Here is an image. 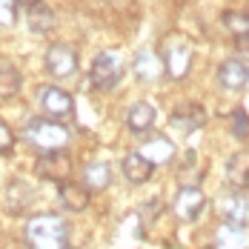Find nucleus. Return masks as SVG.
<instances>
[{
  "label": "nucleus",
  "instance_id": "bb28decb",
  "mask_svg": "<svg viewBox=\"0 0 249 249\" xmlns=\"http://www.w3.org/2000/svg\"><path fill=\"white\" fill-rule=\"evenodd\" d=\"M69 249H72V247H69Z\"/></svg>",
  "mask_w": 249,
  "mask_h": 249
},
{
  "label": "nucleus",
  "instance_id": "393cba45",
  "mask_svg": "<svg viewBox=\"0 0 249 249\" xmlns=\"http://www.w3.org/2000/svg\"><path fill=\"white\" fill-rule=\"evenodd\" d=\"M160 215V200L158 198H152L143 203V209H141V218H143V224H149L152 218H158Z\"/></svg>",
  "mask_w": 249,
  "mask_h": 249
},
{
  "label": "nucleus",
  "instance_id": "39448f33",
  "mask_svg": "<svg viewBox=\"0 0 249 249\" xmlns=\"http://www.w3.org/2000/svg\"><path fill=\"white\" fill-rule=\"evenodd\" d=\"M40 106H43L46 118L49 121H57V124H63V121H69L75 115V100H72V95L66 89H57V86H43Z\"/></svg>",
  "mask_w": 249,
  "mask_h": 249
},
{
  "label": "nucleus",
  "instance_id": "f3484780",
  "mask_svg": "<svg viewBox=\"0 0 249 249\" xmlns=\"http://www.w3.org/2000/svg\"><path fill=\"white\" fill-rule=\"evenodd\" d=\"M135 72H138V77H143V80H155V77H160L166 72V63L155 52H141L135 57Z\"/></svg>",
  "mask_w": 249,
  "mask_h": 249
},
{
  "label": "nucleus",
  "instance_id": "9d476101",
  "mask_svg": "<svg viewBox=\"0 0 249 249\" xmlns=\"http://www.w3.org/2000/svg\"><path fill=\"white\" fill-rule=\"evenodd\" d=\"M221 212H224L226 224L232 226H244L249 218V195L241 189H232L221 198Z\"/></svg>",
  "mask_w": 249,
  "mask_h": 249
},
{
  "label": "nucleus",
  "instance_id": "7ed1b4c3",
  "mask_svg": "<svg viewBox=\"0 0 249 249\" xmlns=\"http://www.w3.org/2000/svg\"><path fill=\"white\" fill-rule=\"evenodd\" d=\"M121 77H124V63H121V57H118L115 52H98L95 60H92V66H89V80H92V86L100 89V92H109V89H115V86L121 83Z\"/></svg>",
  "mask_w": 249,
  "mask_h": 249
},
{
  "label": "nucleus",
  "instance_id": "9b49d317",
  "mask_svg": "<svg viewBox=\"0 0 249 249\" xmlns=\"http://www.w3.org/2000/svg\"><path fill=\"white\" fill-rule=\"evenodd\" d=\"M218 80H221V86L229 89V92H241V89L247 86V80H249L247 63H244V60H238V57L224 60V63L218 66Z\"/></svg>",
  "mask_w": 249,
  "mask_h": 249
},
{
  "label": "nucleus",
  "instance_id": "f8f14e48",
  "mask_svg": "<svg viewBox=\"0 0 249 249\" xmlns=\"http://www.w3.org/2000/svg\"><path fill=\"white\" fill-rule=\"evenodd\" d=\"M126 126H129L132 132H138V135L149 132L152 126H155V106L146 103V100L132 103V106L126 109Z\"/></svg>",
  "mask_w": 249,
  "mask_h": 249
},
{
  "label": "nucleus",
  "instance_id": "f257e3e1",
  "mask_svg": "<svg viewBox=\"0 0 249 249\" xmlns=\"http://www.w3.org/2000/svg\"><path fill=\"white\" fill-rule=\"evenodd\" d=\"M69 224L60 215H35L26 224V244L32 249H69Z\"/></svg>",
  "mask_w": 249,
  "mask_h": 249
},
{
  "label": "nucleus",
  "instance_id": "6ab92c4d",
  "mask_svg": "<svg viewBox=\"0 0 249 249\" xmlns=\"http://www.w3.org/2000/svg\"><path fill=\"white\" fill-rule=\"evenodd\" d=\"M57 26V20H54V12H52L49 6H35V9H29V29L35 32V35H46V32H52Z\"/></svg>",
  "mask_w": 249,
  "mask_h": 249
},
{
  "label": "nucleus",
  "instance_id": "412c9836",
  "mask_svg": "<svg viewBox=\"0 0 249 249\" xmlns=\"http://www.w3.org/2000/svg\"><path fill=\"white\" fill-rule=\"evenodd\" d=\"M20 86H23V77H20V72H18L15 66L3 63V66H0V100L15 98V95L20 92Z\"/></svg>",
  "mask_w": 249,
  "mask_h": 249
},
{
  "label": "nucleus",
  "instance_id": "aec40b11",
  "mask_svg": "<svg viewBox=\"0 0 249 249\" xmlns=\"http://www.w3.org/2000/svg\"><path fill=\"white\" fill-rule=\"evenodd\" d=\"M112 180V169L109 163H89L83 169V186L86 189H106Z\"/></svg>",
  "mask_w": 249,
  "mask_h": 249
},
{
  "label": "nucleus",
  "instance_id": "4468645a",
  "mask_svg": "<svg viewBox=\"0 0 249 249\" xmlns=\"http://www.w3.org/2000/svg\"><path fill=\"white\" fill-rule=\"evenodd\" d=\"M141 155L149 160L152 166H158V163H169L175 158V146L169 138H163V135H155L152 141H146L143 146H141Z\"/></svg>",
  "mask_w": 249,
  "mask_h": 249
},
{
  "label": "nucleus",
  "instance_id": "20e7f679",
  "mask_svg": "<svg viewBox=\"0 0 249 249\" xmlns=\"http://www.w3.org/2000/svg\"><path fill=\"white\" fill-rule=\"evenodd\" d=\"M72 158L69 152L57 149V152H43L35 163V172L40 175L43 180H52V183H69L72 178Z\"/></svg>",
  "mask_w": 249,
  "mask_h": 249
},
{
  "label": "nucleus",
  "instance_id": "a878e982",
  "mask_svg": "<svg viewBox=\"0 0 249 249\" xmlns=\"http://www.w3.org/2000/svg\"><path fill=\"white\" fill-rule=\"evenodd\" d=\"M43 0H18V6H26V9H35V6H40Z\"/></svg>",
  "mask_w": 249,
  "mask_h": 249
},
{
  "label": "nucleus",
  "instance_id": "a211bd4d",
  "mask_svg": "<svg viewBox=\"0 0 249 249\" xmlns=\"http://www.w3.org/2000/svg\"><path fill=\"white\" fill-rule=\"evenodd\" d=\"M224 26L226 32L238 40V46H249V15L244 12H224Z\"/></svg>",
  "mask_w": 249,
  "mask_h": 249
},
{
  "label": "nucleus",
  "instance_id": "5701e85b",
  "mask_svg": "<svg viewBox=\"0 0 249 249\" xmlns=\"http://www.w3.org/2000/svg\"><path fill=\"white\" fill-rule=\"evenodd\" d=\"M18 18V0H0V26H12Z\"/></svg>",
  "mask_w": 249,
  "mask_h": 249
},
{
  "label": "nucleus",
  "instance_id": "ddd939ff",
  "mask_svg": "<svg viewBox=\"0 0 249 249\" xmlns=\"http://www.w3.org/2000/svg\"><path fill=\"white\" fill-rule=\"evenodd\" d=\"M152 166L149 160L141 155V152H129L124 158V178L129 180V183H135V186H141V183H146L152 178Z\"/></svg>",
  "mask_w": 249,
  "mask_h": 249
},
{
  "label": "nucleus",
  "instance_id": "4be33fe9",
  "mask_svg": "<svg viewBox=\"0 0 249 249\" xmlns=\"http://www.w3.org/2000/svg\"><path fill=\"white\" fill-rule=\"evenodd\" d=\"M229 124H232V135H235L238 141L249 138V115L244 112V109H235L232 118H229Z\"/></svg>",
  "mask_w": 249,
  "mask_h": 249
},
{
  "label": "nucleus",
  "instance_id": "dca6fc26",
  "mask_svg": "<svg viewBox=\"0 0 249 249\" xmlns=\"http://www.w3.org/2000/svg\"><path fill=\"white\" fill-rule=\"evenodd\" d=\"M60 203H63V209H69V212H83L86 206H89V189L83 186V183H60Z\"/></svg>",
  "mask_w": 249,
  "mask_h": 249
},
{
  "label": "nucleus",
  "instance_id": "423d86ee",
  "mask_svg": "<svg viewBox=\"0 0 249 249\" xmlns=\"http://www.w3.org/2000/svg\"><path fill=\"white\" fill-rule=\"evenodd\" d=\"M46 72L54 77H72L77 72V52L69 43H52L46 49Z\"/></svg>",
  "mask_w": 249,
  "mask_h": 249
},
{
  "label": "nucleus",
  "instance_id": "b1692460",
  "mask_svg": "<svg viewBox=\"0 0 249 249\" xmlns=\"http://www.w3.org/2000/svg\"><path fill=\"white\" fill-rule=\"evenodd\" d=\"M15 146V135H12V129L0 121V155H9Z\"/></svg>",
  "mask_w": 249,
  "mask_h": 249
},
{
  "label": "nucleus",
  "instance_id": "6e6552de",
  "mask_svg": "<svg viewBox=\"0 0 249 249\" xmlns=\"http://www.w3.org/2000/svg\"><path fill=\"white\" fill-rule=\"evenodd\" d=\"M206 209V198L198 186H180L175 195V215L180 221H195L200 212Z\"/></svg>",
  "mask_w": 249,
  "mask_h": 249
},
{
  "label": "nucleus",
  "instance_id": "1a4fd4ad",
  "mask_svg": "<svg viewBox=\"0 0 249 249\" xmlns=\"http://www.w3.org/2000/svg\"><path fill=\"white\" fill-rule=\"evenodd\" d=\"M169 121H172V126L180 135H189V132H195V129H200V126L206 124V109H203L200 103L186 100V103L175 106V112H172Z\"/></svg>",
  "mask_w": 249,
  "mask_h": 249
},
{
  "label": "nucleus",
  "instance_id": "0eeeda50",
  "mask_svg": "<svg viewBox=\"0 0 249 249\" xmlns=\"http://www.w3.org/2000/svg\"><path fill=\"white\" fill-rule=\"evenodd\" d=\"M163 63H166V75L169 77H186L189 75V66H192V49H189V43L186 40H180V37H172L166 46H163Z\"/></svg>",
  "mask_w": 249,
  "mask_h": 249
},
{
  "label": "nucleus",
  "instance_id": "f03ea898",
  "mask_svg": "<svg viewBox=\"0 0 249 249\" xmlns=\"http://www.w3.org/2000/svg\"><path fill=\"white\" fill-rule=\"evenodd\" d=\"M23 141L40 152H57L69 143V129L57 121H49V118H43V121L35 118L32 124H26Z\"/></svg>",
  "mask_w": 249,
  "mask_h": 249
},
{
  "label": "nucleus",
  "instance_id": "2eb2a0df",
  "mask_svg": "<svg viewBox=\"0 0 249 249\" xmlns=\"http://www.w3.org/2000/svg\"><path fill=\"white\" fill-rule=\"evenodd\" d=\"M226 178L235 189L247 192L249 189V152H235L226 163Z\"/></svg>",
  "mask_w": 249,
  "mask_h": 249
}]
</instances>
